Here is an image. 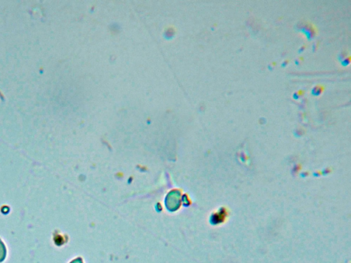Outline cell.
<instances>
[{
    "instance_id": "cell-2",
    "label": "cell",
    "mask_w": 351,
    "mask_h": 263,
    "mask_svg": "<svg viewBox=\"0 0 351 263\" xmlns=\"http://www.w3.org/2000/svg\"><path fill=\"white\" fill-rule=\"evenodd\" d=\"M324 86H321V85H317L315 86L314 88H313V93L315 95H319L320 94V93H322V92L324 91Z\"/></svg>"
},
{
    "instance_id": "cell-1",
    "label": "cell",
    "mask_w": 351,
    "mask_h": 263,
    "mask_svg": "<svg viewBox=\"0 0 351 263\" xmlns=\"http://www.w3.org/2000/svg\"><path fill=\"white\" fill-rule=\"evenodd\" d=\"M6 256V249L5 248V245L3 244V242L0 239V263L4 260Z\"/></svg>"
},
{
    "instance_id": "cell-4",
    "label": "cell",
    "mask_w": 351,
    "mask_h": 263,
    "mask_svg": "<svg viewBox=\"0 0 351 263\" xmlns=\"http://www.w3.org/2000/svg\"><path fill=\"white\" fill-rule=\"evenodd\" d=\"M289 63V60H286V61H284L283 65H286L287 63Z\"/></svg>"
},
{
    "instance_id": "cell-3",
    "label": "cell",
    "mask_w": 351,
    "mask_h": 263,
    "mask_svg": "<svg viewBox=\"0 0 351 263\" xmlns=\"http://www.w3.org/2000/svg\"><path fill=\"white\" fill-rule=\"evenodd\" d=\"M71 263H82V262H81L80 259H77V260H75Z\"/></svg>"
},
{
    "instance_id": "cell-5",
    "label": "cell",
    "mask_w": 351,
    "mask_h": 263,
    "mask_svg": "<svg viewBox=\"0 0 351 263\" xmlns=\"http://www.w3.org/2000/svg\"><path fill=\"white\" fill-rule=\"evenodd\" d=\"M305 47H306V45H303V47H301V49H302V50H303V49H305Z\"/></svg>"
}]
</instances>
